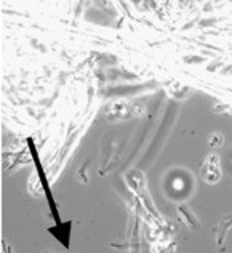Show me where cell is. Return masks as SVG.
I'll list each match as a JSON object with an SVG mask.
<instances>
[{
  "mask_svg": "<svg viewBox=\"0 0 232 253\" xmlns=\"http://www.w3.org/2000/svg\"><path fill=\"white\" fill-rule=\"evenodd\" d=\"M200 173H202V178L205 183L208 184H216L218 181L221 179L223 173H221V167H220V157L211 154L207 161L203 162L202 169H200Z\"/></svg>",
  "mask_w": 232,
  "mask_h": 253,
  "instance_id": "6da1fadb",
  "label": "cell"
},
{
  "mask_svg": "<svg viewBox=\"0 0 232 253\" xmlns=\"http://www.w3.org/2000/svg\"><path fill=\"white\" fill-rule=\"evenodd\" d=\"M208 144H210V148H213V149L220 148V146L224 144V136L221 135V133H213L208 139Z\"/></svg>",
  "mask_w": 232,
  "mask_h": 253,
  "instance_id": "5b68a950",
  "label": "cell"
},
{
  "mask_svg": "<svg viewBox=\"0 0 232 253\" xmlns=\"http://www.w3.org/2000/svg\"><path fill=\"white\" fill-rule=\"evenodd\" d=\"M232 229V215H226L220 223L216 226V231H215V239H216V244L221 245L226 241V237L229 234V231Z\"/></svg>",
  "mask_w": 232,
  "mask_h": 253,
  "instance_id": "277c9868",
  "label": "cell"
},
{
  "mask_svg": "<svg viewBox=\"0 0 232 253\" xmlns=\"http://www.w3.org/2000/svg\"><path fill=\"white\" fill-rule=\"evenodd\" d=\"M104 117L109 121H123L130 117V108L125 103H111L104 108Z\"/></svg>",
  "mask_w": 232,
  "mask_h": 253,
  "instance_id": "7a4b0ae2",
  "label": "cell"
},
{
  "mask_svg": "<svg viewBox=\"0 0 232 253\" xmlns=\"http://www.w3.org/2000/svg\"><path fill=\"white\" fill-rule=\"evenodd\" d=\"M178 215H180V219L188 226L189 229H192V231L200 229V221H198L195 213L192 211L188 205H180V207H178Z\"/></svg>",
  "mask_w": 232,
  "mask_h": 253,
  "instance_id": "3957f363",
  "label": "cell"
}]
</instances>
